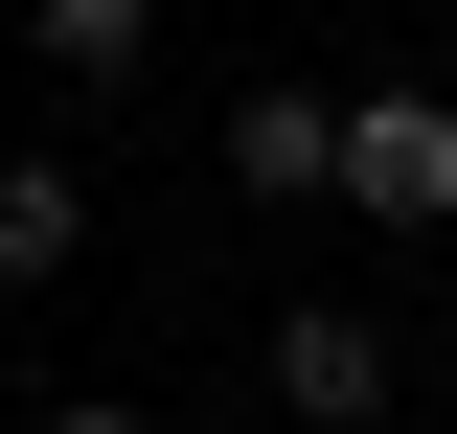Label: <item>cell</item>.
Segmentation results:
<instances>
[{"mask_svg": "<svg viewBox=\"0 0 457 434\" xmlns=\"http://www.w3.org/2000/svg\"><path fill=\"white\" fill-rule=\"evenodd\" d=\"M389 388H411V366H389L366 297H297V321H275V412H297V434H389Z\"/></svg>", "mask_w": 457, "mask_h": 434, "instance_id": "2", "label": "cell"}, {"mask_svg": "<svg viewBox=\"0 0 457 434\" xmlns=\"http://www.w3.org/2000/svg\"><path fill=\"white\" fill-rule=\"evenodd\" d=\"M23 46H46V69H137V46H161V0H23Z\"/></svg>", "mask_w": 457, "mask_h": 434, "instance_id": "5", "label": "cell"}, {"mask_svg": "<svg viewBox=\"0 0 457 434\" xmlns=\"http://www.w3.org/2000/svg\"><path fill=\"white\" fill-rule=\"evenodd\" d=\"M228 183H252V206H343V92H228Z\"/></svg>", "mask_w": 457, "mask_h": 434, "instance_id": "3", "label": "cell"}, {"mask_svg": "<svg viewBox=\"0 0 457 434\" xmlns=\"http://www.w3.org/2000/svg\"><path fill=\"white\" fill-rule=\"evenodd\" d=\"M46 274H92V183L69 161H0V297H46Z\"/></svg>", "mask_w": 457, "mask_h": 434, "instance_id": "4", "label": "cell"}, {"mask_svg": "<svg viewBox=\"0 0 457 434\" xmlns=\"http://www.w3.org/2000/svg\"><path fill=\"white\" fill-rule=\"evenodd\" d=\"M343 206L366 229H457V92H343Z\"/></svg>", "mask_w": 457, "mask_h": 434, "instance_id": "1", "label": "cell"}, {"mask_svg": "<svg viewBox=\"0 0 457 434\" xmlns=\"http://www.w3.org/2000/svg\"><path fill=\"white\" fill-rule=\"evenodd\" d=\"M0 434H161L137 388H69V412H0Z\"/></svg>", "mask_w": 457, "mask_h": 434, "instance_id": "6", "label": "cell"}]
</instances>
